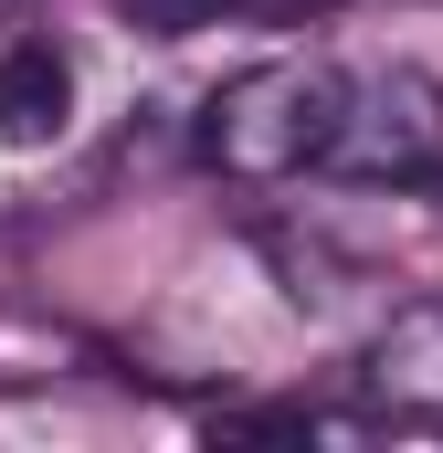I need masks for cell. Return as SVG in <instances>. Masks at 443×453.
I'll return each mask as SVG.
<instances>
[{
	"label": "cell",
	"instance_id": "2",
	"mask_svg": "<svg viewBox=\"0 0 443 453\" xmlns=\"http://www.w3.org/2000/svg\"><path fill=\"white\" fill-rule=\"evenodd\" d=\"M443 158V85L423 64H369L338 85V127L317 148V169L338 180H423Z\"/></svg>",
	"mask_w": 443,
	"mask_h": 453
},
{
	"label": "cell",
	"instance_id": "1",
	"mask_svg": "<svg viewBox=\"0 0 443 453\" xmlns=\"http://www.w3.org/2000/svg\"><path fill=\"white\" fill-rule=\"evenodd\" d=\"M338 85L348 74L317 64V53L243 64L201 106V158H212L222 180H296V169H317V148H328V127H338Z\"/></svg>",
	"mask_w": 443,
	"mask_h": 453
},
{
	"label": "cell",
	"instance_id": "3",
	"mask_svg": "<svg viewBox=\"0 0 443 453\" xmlns=\"http://www.w3.org/2000/svg\"><path fill=\"white\" fill-rule=\"evenodd\" d=\"M74 127V64L53 42H0V148H53Z\"/></svg>",
	"mask_w": 443,
	"mask_h": 453
}]
</instances>
